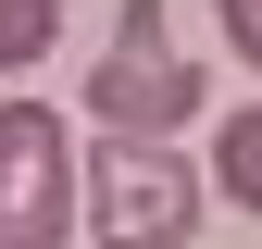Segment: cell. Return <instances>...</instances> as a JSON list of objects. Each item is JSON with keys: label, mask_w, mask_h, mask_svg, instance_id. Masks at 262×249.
<instances>
[{"label": "cell", "mask_w": 262, "mask_h": 249, "mask_svg": "<svg viewBox=\"0 0 262 249\" xmlns=\"http://www.w3.org/2000/svg\"><path fill=\"white\" fill-rule=\"evenodd\" d=\"M75 225L100 249H187L200 237V175L175 162V137H100V162L75 175Z\"/></svg>", "instance_id": "obj_1"}, {"label": "cell", "mask_w": 262, "mask_h": 249, "mask_svg": "<svg viewBox=\"0 0 262 249\" xmlns=\"http://www.w3.org/2000/svg\"><path fill=\"white\" fill-rule=\"evenodd\" d=\"M88 124L100 137H175V124H200V62L175 50L162 0H125L113 13V50L88 75Z\"/></svg>", "instance_id": "obj_2"}, {"label": "cell", "mask_w": 262, "mask_h": 249, "mask_svg": "<svg viewBox=\"0 0 262 249\" xmlns=\"http://www.w3.org/2000/svg\"><path fill=\"white\" fill-rule=\"evenodd\" d=\"M75 237V137L50 100H0V249Z\"/></svg>", "instance_id": "obj_3"}, {"label": "cell", "mask_w": 262, "mask_h": 249, "mask_svg": "<svg viewBox=\"0 0 262 249\" xmlns=\"http://www.w3.org/2000/svg\"><path fill=\"white\" fill-rule=\"evenodd\" d=\"M212 200L262 212V100H237V112L212 124Z\"/></svg>", "instance_id": "obj_4"}, {"label": "cell", "mask_w": 262, "mask_h": 249, "mask_svg": "<svg viewBox=\"0 0 262 249\" xmlns=\"http://www.w3.org/2000/svg\"><path fill=\"white\" fill-rule=\"evenodd\" d=\"M62 38V0H0V75H38Z\"/></svg>", "instance_id": "obj_5"}, {"label": "cell", "mask_w": 262, "mask_h": 249, "mask_svg": "<svg viewBox=\"0 0 262 249\" xmlns=\"http://www.w3.org/2000/svg\"><path fill=\"white\" fill-rule=\"evenodd\" d=\"M225 50H237L250 75H262V0H225Z\"/></svg>", "instance_id": "obj_6"}]
</instances>
